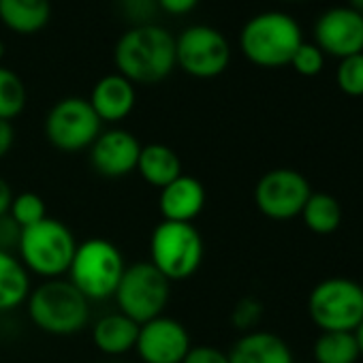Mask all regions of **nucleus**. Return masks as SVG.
<instances>
[{"mask_svg":"<svg viewBox=\"0 0 363 363\" xmlns=\"http://www.w3.org/2000/svg\"><path fill=\"white\" fill-rule=\"evenodd\" d=\"M308 314L320 331H354L363 320V286L350 278H327L308 297Z\"/></svg>","mask_w":363,"mask_h":363,"instance_id":"nucleus-7","label":"nucleus"},{"mask_svg":"<svg viewBox=\"0 0 363 363\" xmlns=\"http://www.w3.org/2000/svg\"><path fill=\"white\" fill-rule=\"evenodd\" d=\"M141 141L126 128L101 130L90 145V162L94 171L107 179H120L137 171Z\"/></svg>","mask_w":363,"mask_h":363,"instance_id":"nucleus-14","label":"nucleus"},{"mask_svg":"<svg viewBox=\"0 0 363 363\" xmlns=\"http://www.w3.org/2000/svg\"><path fill=\"white\" fill-rule=\"evenodd\" d=\"M156 5H158V11L179 18V16L191 13L199 5V0H156Z\"/></svg>","mask_w":363,"mask_h":363,"instance_id":"nucleus-31","label":"nucleus"},{"mask_svg":"<svg viewBox=\"0 0 363 363\" xmlns=\"http://www.w3.org/2000/svg\"><path fill=\"white\" fill-rule=\"evenodd\" d=\"M113 62L133 84H158L175 69V37L156 24L133 26L118 39Z\"/></svg>","mask_w":363,"mask_h":363,"instance_id":"nucleus-1","label":"nucleus"},{"mask_svg":"<svg viewBox=\"0 0 363 363\" xmlns=\"http://www.w3.org/2000/svg\"><path fill=\"white\" fill-rule=\"evenodd\" d=\"M316 48L335 58L363 54V16L350 7H331L314 24Z\"/></svg>","mask_w":363,"mask_h":363,"instance_id":"nucleus-13","label":"nucleus"},{"mask_svg":"<svg viewBox=\"0 0 363 363\" xmlns=\"http://www.w3.org/2000/svg\"><path fill=\"white\" fill-rule=\"evenodd\" d=\"M182 363H231V361H229V352L220 350L218 346L197 344V346H191V350L186 352Z\"/></svg>","mask_w":363,"mask_h":363,"instance_id":"nucleus-30","label":"nucleus"},{"mask_svg":"<svg viewBox=\"0 0 363 363\" xmlns=\"http://www.w3.org/2000/svg\"><path fill=\"white\" fill-rule=\"evenodd\" d=\"M208 201L206 186L193 175L182 173L158 193V210L162 220L195 223Z\"/></svg>","mask_w":363,"mask_h":363,"instance_id":"nucleus-15","label":"nucleus"},{"mask_svg":"<svg viewBox=\"0 0 363 363\" xmlns=\"http://www.w3.org/2000/svg\"><path fill=\"white\" fill-rule=\"evenodd\" d=\"M348 7L354 9L359 16H363V0H348Z\"/></svg>","mask_w":363,"mask_h":363,"instance_id":"nucleus-35","label":"nucleus"},{"mask_svg":"<svg viewBox=\"0 0 363 363\" xmlns=\"http://www.w3.org/2000/svg\"><path fill=\"white\" fill-rule=\"evenodd\" d=\"M124 269V255L111 240L90 238L77 242V250L69 267L67 280L88 301H105L113 299Z\"/></svg>","mask_w":363,"mask_h":363,"instance_id":"nucleus-4","label":"nucleus"},{"mask_svg":"<svg viewBox=\"0 0 363 363\" xmlns=\"http://www.w3.org/2000/svg\"><path fill=\"white\" fill-rule=\"evenodd\" d=\"M291 67L306 77H314L325 67V54L314 43H301L291 58Z\"/></svg>","mask_w":363,"mask_h":363,"instance_id":"nucleus-27","label":"nucleus"},{"mask_svg":"<svg viewBox=\"0 0 363 363\" xmlns=\"http://www.w3.org/2000/svg\"><path fill=\"white\" fill-rule=\"evenodd\" d=\"M303 225L316 235H329L337 231L342 223V208L340 201L327 193H312L299 214Z\"/></svg>","mask_w":363,"mask_h":363,"instance_id":"nucleus-22","label":"nucleus"},{"mask_svg":"<svg viewBox=\"0 0 363 363\" xmlns=\"http://www.w3.org/2000/svg\"><path fill=\"white\" fill-rule=\"evenodd\" d=\"M231 363H295L291 346L276 333L255 329L242 333L229 350Z\"/></svg>","mask_w":363,"mask_h":363,"instance_id":"nucleus-17","label":"nucleus"},{"mask_svg":"<svg viewBox=\"0 0 363 363\" xmlns=\"http://www.w3.org/2000/svg\"><path fill=\"white\" fill-rule=\"evenodd\" d=\"M137 173L154 189H164L177 179L182 173V160L177 152L164 143H147L141 145V154L137 160Z\"/></svg>","mask_w":363,"mask_h":363,"instance_id":"nucleus-19","label":"nucleus"},{"mask_svg":"<svg viewBox=\"0 0 363 363\" xmlns=\"http://www.w3.org/2000/svg\"><path fill=\"white\" fill-rule=\"evenodd\" d=\"M26 101L28 94L22 77L7 67H0V120L13 122L24 113Z\"/></svg>","mask_w":363,"mask_h":363,"instance_id":"nucleus-24","label":"nucleus"},{"mask_svg":"<svg viewBox=\"0 0 363 363\" xmlns=\"http://www.w3.org/2000/svg\"><path fill=\"white\" fill-rule=\"evenodd\" d=\"M191 346L189 329L177 318L160 314L139 325L135 350L143 363H182Z\"/></svg>","mask_w":363,"mask_h":363,"instance_id":"nucleus-12","label":"nucleus"},{"mask_svg":"<svg viewBox=\"0 0 363 363\" xmlns=\"http://www.w3.org/2000/svg\"><path fill=\"white\" fill-rule=\"evenodd\" d=\"M118 7L133 26L152 24L154 16L158 13L156 0H118Z\"/></svg>","mask_w":363,"mask_h":363,"instance_id":"nucleus-29","label":"nucleus"},{"mask_svg":"<svg viewBox=\"0 0 363 363\" xmlns=\"http://www.w3.org/2000/svg\"><path fill=\"white\" fill-rule=\"evenodd\" d=\"M312 195L310 182L295 169H272L261 175L255 186V203L259 212L272 220H291L301 214Z\"/></svg>","mask_w":363,"mask_h":363,"instance_id":"nucleus-11","label":"nucleus"},{"mask_svg":"<svg viewBox=\"0 0 363 363\" xmlns=\"http://www.w3.org/2000/svg\"><path fill=\"white\" fill-rule=\"evenodd\" d=\"M101 130L103 122L88 99L82 96H67L58 101L45 116V137L60 152L90 150Z\"/></svg>","mask_w":363,"mask_h":363,"instance_id":"nucleus-10","label":"nucleus"},{"mask_svg":"<svg viewBox=\"0 0 363 363\" xmlns=\"http://www.w3.org/2000/svg\"><path fill=\"white\" fill-rule=\"evenodd\" d=\"M77 250L73 231L58 218H43L41 223L26 227L18 238V259L28 274L41 280L67 278Z\"/></svg>","mask_w":363,"mask_h":363,"instance_id":"nucleus-3","label":"nucleus"},{"mask_svg":"<svg viewBox=\"0 0 363 363\" xmlns=\"http://www.w3.org/2000/svg\"><path fill=\"white\" fill-rule=\"evenodd\" d=\"M261 316H263L261 301L255 297H244L235 303V308L231 312V323L242 333H248V331L257 329V325L261 323Z\"/></svg>","mask_w":363,"mask_h":363,"instance_id":"nucleus-28","label":"nucleus"},{"mask_svg":"<svg viewBox=\"0 0 363 363\" xmlns=\"http://www.w3.org/2000/svg\"><path fill=\"white\" fill-rule=\"evenodd\" d=\"M231 45L225 35L208 24H195L175 37V67L197 79H212L227 71Z\"/></svg>","mask_w":363,"mask_h":363,"instance_id":"nucleus-9","label":"nucleus"},{"mask_svg":"<svg viewBox=\"0 0 363 363\" xmlns=\"http://www.w3.org/2000/svg\"><path fill=\"white\" fill-rule=\"evenodd\" d=\"M169 295L171 282L150 261H141L135 265H126L113 299L122 314L143 325L164 314Z\"/></svg>","mask_w":363,"mask_h":363,"instance_id":"nucleus-8","label":"nucleus"},{"mask_svg":"<svg viewBox=\"0 0 363 363\" xmlns=\"http://www.w3.org/2000/svg\"><path fill=\"white\" fill-rule=\"evenodd\" d=\"M3 58H5V43L0 41V60H3Z\"/></svg>","mask_w":363,"mask_h":363,"instance_id":"nucleus-36","label":"nucleus"},{"mask_svg":"<svg viewBox=\"0 0 363 363\" xmlns=\"http://www.w3.org/2000/svg\"><path fill=\"white\" fill-rule=\"evenodd\" d=\"M137 335H139V323H135L120 310L101 316L92 325V342L107 357H122L135 350Z\"/></svg>","mask_w":363,"mask_h":363,"instance_id":"nucleus-18","label":"nucleus"},{"mask_svg":"<svg viewBox=\"0 0 363 363\" xmlns=\"http://www.w3.org/2000/svg\"><path fill=\"white\" fill-rule=\"evenodd\" d=\"M206 255V244L193 223L162 220L150 235V263L169 280L182 282L193 278Z\"/></svg>","mask_w":363,"mask_h":363,"instance_id":"nucleus-6","label":"nucleus"},{"mask_svg":"<svg viewBox=\"0 0 363 363\" xmlns=\"http://www.w3.org/2000/svg\"><path fill=\"white\" fill-rule=\"evenodd\" d=\"M88 103L101 122L118 124L133 113L137 105V90L135 84L120 73H109L94 84Z\"/></svg>","mask_w":363,"mask_h":363,"instance_id":"nucleus-16","label":"nucleus"},{"mask_svg":"<svg viewBox=\"0 0 363 363\" xmlns=\"http://www.w3.org/2000/svg\"><path fill=\"white\" fill-rule=\"evenodd\" d=\"M30 291L28 269L13 252L0 248V312H13L24 306Z\"/></svg>","mask_w":363,"mask_h":363,"instance_id":"nucleus-21","label":"nucleus"},{"mask_svg":"<svg viewBox=\"0 0 363 363\" xmlns=\"http://www.w3.org/2000/svg\"><path fill=\"white\" fill-rule=\"evenodd\" d=\"M33 325L50 335H75L88 327L90 301L67 280H41L26 299Z\"/></svg>","mask_w":363,"mask_h":363,"instance_id":"nucleus-2","label":"nucleus"},{"mask_svg":"<svg viewBox=\"0 0 363 363\" xmlns=\"http://www.w3.org/2000/svg\"><path fill=\"white\" fill-rule=\"evenodd\" d=\"M52 18L50 0H0V22L16 35H35Z\"/></svg>","mask_w":363,"mask_h":363,"instance_id":"nucleus-20","label":"nucleus"},{"mask_svg":"<svg viewBox=\"0 0 363 363\" xmlns=\"http://www.w3.org/2000/svg\"><path fill=\"white\" fill-rule=\"evenodd\" d=\"M312 354L316 363H357L361 357L352 331H320Z\"/></svg>","mask_w":363,"mask_h":363,"instance_id":"nucleus-23","label":"nucleus"},{"mask_svg":"<svg viewBox=\"0 0 363 363\" xmlns=\"http://www.w3.org/2000/svg\"><path fill=\"white\" fill-rule=\"evenodd\" d=\"M303 43L299 24L280 11H265L250 18L240 33L242 54L257 67L280 69L291 65L293 54Z\"/></svg>","mask_w":363,"mask_h":363,"instance_id":"nucleus-5","label":"nucleus"},{"mask_svg":"<svg viewBox=\"0 0 363 363\" xmlns=\"http://www.w3.org/2000/svg\"><path fill=\"white\" fill-rule=\"evenodd\" d=\"M7 216L22 231V229L33 227V225L41 223L43 218H48V208H45V201L37 193L26 191V193L13 195V201H11Z\"/></svg>","mask_w":363,"mask_h":363,"instance_id":"nucleus-25","label":"nucleus"},{"mask_svg":"<svg viewBox=\"0 0 363 363\" xmlns=\"http://www.w3.org/2000/svg\"><path fill=\"white\" fill-rule=\"evenodd\" d=\"M337 86L348 96H363V54L342 58L335 73Z\"/></svg>","mask_w":363,"mask_h":363,"instance_id":"nucleus-26","label":"nucleus"},{"mask_svg":"<svg viewBox=\"0 0 363 363\" xmlns=\"http://www.w3.org/2000/svg\"><path fill=\"white\" fill-rule=\"evenodd\" d=\"M113 363H118V361H113Z\"/></svg>","mask_w":363,"mask_h":363,"instance_id":"nucleus-37","label":"nucleus"},{"mask_svg":"<svg viewBox=\"0 0 363 363\" xmlns=\"http://www.w3.org/2000/svg\"><path fill=\"white\" fill-rule=\"evenodd\" d=\"M352 333H354V340H357V344H359V352H361V357H363V320L359 323V327H357Z\"/></svg>","mask_w":363,"mask_h":363,"instance_id":"nucleus-34","label":"nucleus"},{"mask_svg":"<svg viewBox=\"0 0 363 363\" xmlns=\"http://www.w3.org/2000/svg\"><path fill=\"white\" fill-rule=\"evenodd\" d=\"M11 201H13V189L5 177H0V218H5L9 214Z\"/></svg>","mask_w":363,"mask_h":363,"instance_id":"nucleus-33","label":"nucleus"},{"mask_svg":"<svg viewBox=\"0 0 363 363\" xmlns=\"http://www.w3.org/2000/svg\"><path fill=\"white\" fill-rule=\"evenodd\" d=\"M13 139H16L13 124L0 120V160H3L9 154V150L13 147Z\"/></svg>","mask_w":363,"mask_h":363,"instance_id":"nucleus-32","label":"nucleus"}]
</instances>
